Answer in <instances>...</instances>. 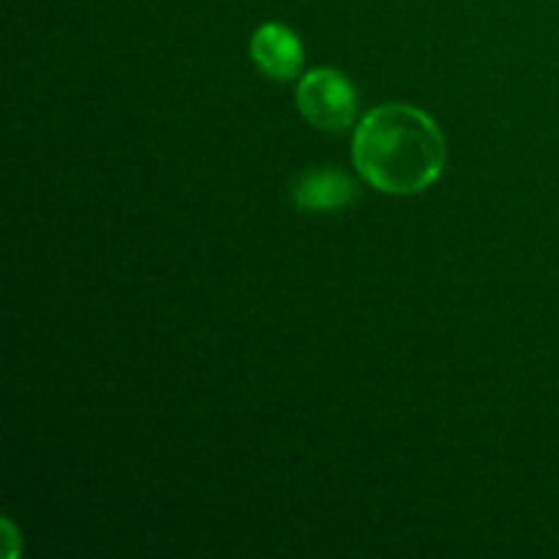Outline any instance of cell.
Segmentation results:
<instances>
[{"instance_id":"3","label":"cell","mask_w":559,"mask_h":559,"mask_svg":"<svg viewBox=\"0 0 559 559\" xmlns=\"http://www.w3.org/2000/svg\"><path fill=\"white\" fill-rule=\"evenodd\" d=\"M249 52L257 69L271 80H295L304 69V44H300L298 33L282 22H267V25L257 27Z\"/></svg>"},{"instance_id":"2","label":"cell","mask_w":559,"mask_h":559,"mask_svg":"<svg viewBox=\"0 0 559 559\" xmlns=\"http://www.w3.org/2000/svg\"><path fill=\"white\" fill-rule=\"evenodd\" d=\"M298 109L314 129L347 131L358 115V93L336 69H314L298 82Z\"/></svg>"},{"instance_id":"4","label":"cell","mask_w":559,"mask_h":559,"mask_svg":"<svg viewBox=\"0 0 559 559\" xmlns=\"http://www.w3.org/2000/svg\"><path fill=\"white\" fill-rule=\"evenodd\" d=\"M358 197V186L338 169H314L295 183L293 200L300 211H338Z\"/></svg>"},{"instance_id":"1","label":"cell","mask_w":559,"mask_h":559,"mask_svg":"<svg viewBox=\"0 0 559 559\" xmlns=\"http://www.w3.org/2000/svg\"><path fill=\"white\" fill-rule=\"evenodd\" d=\"M445 158L440 126L409 104H382L355 129V169L382 194H420L440 178Z\"/></svg>"}]
</instances>
